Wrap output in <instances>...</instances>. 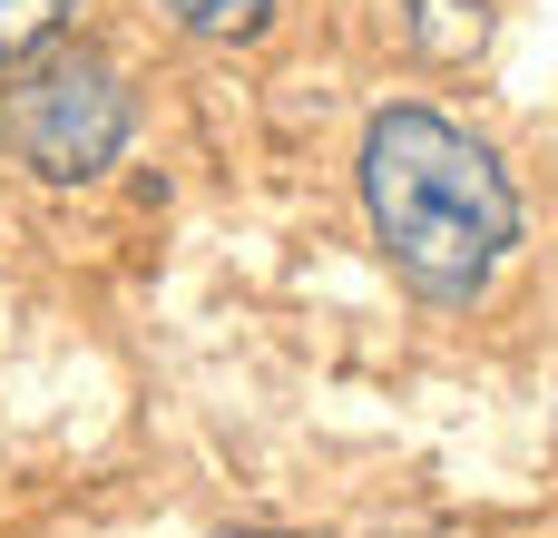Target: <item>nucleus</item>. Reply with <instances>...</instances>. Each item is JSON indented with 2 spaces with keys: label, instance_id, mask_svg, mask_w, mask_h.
I'll list each match as a JSON object with an SVG mask.
<instances>
[{
  "label": "nucleus",
  "instance_id": "20e7f679",
  "mask_svg": "<svg viewBox=\"0 0 558 538\" xmlns=\"http://www.w3.org/2000/svg\"><path fill=\"white\" fill-rule=\"evenodd\" d=\"M157 10H167L186 39H226V49H235V39H265V20H275L284 0H157Z\"/></svg>",
  "mask_w": 558,
  "mask_h": 538
},
{
  "label": "nucleus",
  "instance_id": "39448f33",
  "mask_svg": "<svg viewBox=\"0 0 558 538\" xmlns=\"http://www.w3.org/2000/svg\"><path fill=\"white\" fill-rule=\"evenodd\" d=\"M69 10H78V0H0V59L49 49V39L69 29Z\"/></svg>",
  "mask_w": 558,
  "mask_h": 538
},
{
  "label": "nucleus",
  "instance_id": "423d86ee",
  "mask_svg": "<svg viewBox=\"0 0 558 538\" xmlns=\"http://www.w3.org/2000/svg\"><path fill=\"white\" fill-rule=\"evenodd\" d=\"M216 538H314V529H216Z\"/></svg>",
  "mask_w": 558,
  "mask_h": 538
},
{
  "label": "nucleus",
  "instance_id": "f03ea898",
  "mask_svg": "<svg viewBox=\"0 0 558 538\" xmlns=\"http://www.w3.org/2000/svg\"><path fill=\"white\" fill-rule=\"evenodd\" d=\"M128 127H137V98L98 49L49 39V49L10 59V78H0V147L49 186H78V176L118 167Z\"/></svg>",
  "mask_w": 558,
  "mask_h": 538
},
{
  "label": "nucleus",
  "instance_id": "7ed1b4c3",
  "mask_svg": "<svg viewBox=\"0 0 558 538\" xmlns=\"http://www.w3.org/2000/svg\"><path fill=\"white\" fill-rule=\"evenodd\" d=\"M402 29L422 59H471L490 39V0H402Z\"/></svg>",
  "mask_w": 558,
  "mask_h": 538
},
{
  "label": "nucleus",
  "instance_id": "f257e3e1",
  "mask_svg": "<svg viewBox=\"0 0 558 538\" xmlns=\"http://www.w3.org/2000/svg\"><path fill=\"white\" fill-rule=\"evenodd\" d=\"M353 186H363V225H373L383 265L422 304H481L500 284V265L520 245V186L481 127H461L451 108L392 98L363 127Z\"/></svg>",
  "mask_w": 558,
  "mask_h": 538
}]
</instances>
